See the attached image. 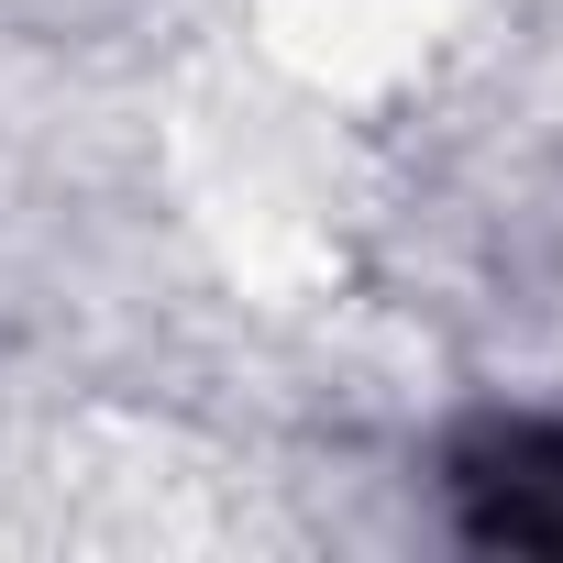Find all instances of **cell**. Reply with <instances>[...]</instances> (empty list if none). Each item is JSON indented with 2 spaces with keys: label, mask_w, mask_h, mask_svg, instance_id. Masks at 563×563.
<instances>
[{
  "label": "cell",
  "mask_w": 563,
  "mask_h": 563,
  "mask_svg": "<svg viewBox=\"0 0 563 563\" xmlns=\"http://www.w3.org/2000/svg\"><path fill=\"white\" fill-rule=\"evenodd\" d=\"M453 519L486 552H563V420H464L442 453Z\"/></svg>",
  "instance_id": "6da1fadb"
}]
</instances>
